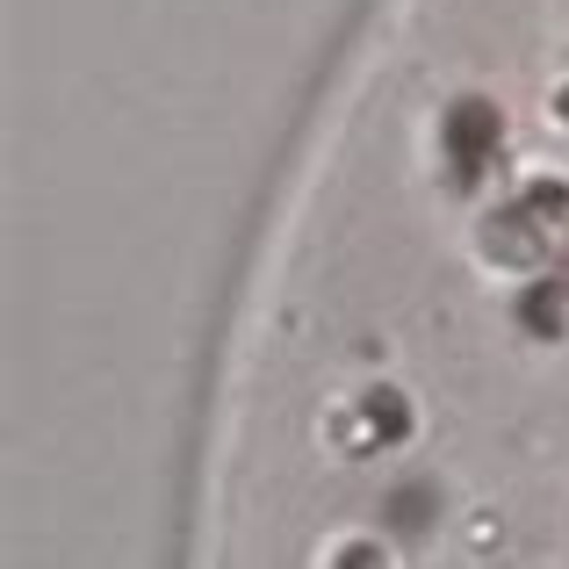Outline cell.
<instances>
[{
  "label": "cell",
  "instance_id": "4",
  "mask_svg": "<svg viewBox=\"0 0 569 569\" xmlns=\"http://www.w3.org/2000/svg\"><path fill=\"white\" fill-rule=\"evenodd\" d=\"M562 318H569V274H548L541 289L527 296V325L533 332H562Z\"/></svg>",
  "mask_w": 569,
  "mask_h": 569
},
{
  "label": "cell",
  "instance_id": "3",
  "mask_svg": "<svg viewBox=\"0 0 569 569\" xmlns=\"http://www.w3.org/2000/svg\"><path fill=\"white\" fill-rule=\"evenodd\" d=\"M403 432H411V411H403V397H397V389H368V397H361V418H353V426H347V440L353 447H368V440H403Z\"/></svg>",
  "mask_w": 569,
  "mask_h": 569
},
{
  "label": "cell",
  "instance_id": "2",
  "mask_svg": "<svg viewBox=\"0 0 569 569\" xmlns=\"http://www.w3.org/2000/svg\"><path fill=\"white\" fill-rule=\"evenodd\" d=\"M498 144H505V116L490 109V101H461V109L447 116V159H455V181H476Z\"/></svg>",
  "mask_w": 569,
  "mask_h": 569
},
{
  "label": "cell",
  "instance_id": "5",
  "mask_svg": "<svg viewBox=\"0 0 569 569\" xmlns=\"http://www.w3.org/2000/svg\"><path fill=\"white\" fill-rule=\"evenodd\" d=\"M562 116H569V87H562Z\"/></svg>",
  "mask_w": 569,
  "mask_h": 569
},
{
  "label": "cell",
  "instance_id": "1",
  "mask_svg": "<svg viewBox=\"0 0 569 569\" xmlns=\"http://www.w3.org/2000/svg\"><path fill=\"white\" fill-rule=\"evenodd\" d=\"M562 238H569V188L533 181L519 202H505L498 217H490L483 252L505 260V267H548L562 252Z\"/></svg>",
  "mask_w": 569,
  "mask_h": 569
}]
</instances>
